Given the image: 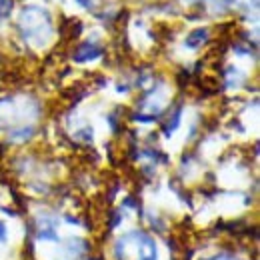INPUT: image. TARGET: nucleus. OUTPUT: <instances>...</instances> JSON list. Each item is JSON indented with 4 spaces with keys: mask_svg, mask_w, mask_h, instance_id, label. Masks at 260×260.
Segmentation results:
<instances>
[{
    "mask_svg": "<svg viewBox=\"0 0 260 260\" xmlns=\"http://www.w3.org/2000/svg\"><path fill=\"white\" fill-rule=\"evenodd\" d=\"M118 260H156V244L144 232H128L114 246Z\"/></svg>",
    "mask_w": 260,
    "mask_h": 260,
    "instance_id": "nucleus-1",
    "label": "nucleus"
},
{
    "mask_svg": "<svg viewBox=\"0 0 260 260\" xmlns=\"http://www.w3.org/2000/svg\"><path fill=\"white\" fill-rule=\"evenodd\" d=\"M18 28L22 30L24 38H36V40H44L50 34V14L44 8H36V6H26L20 14V24Z\"/></svg>",
    "mask_w": 260,
    "mask_h": 260,
    "instance_id": "nucleus-2",
    "label": "nucleus"
},
{
    "mask_svg": "<svg viewBox=\"0 0 260 260\" xmlns=\"http://www.w3.org/2000/svg\"><path fill=\"white\" fill-rule=\"evenodd\" d=\"M102 52H104V48H102L100 44H96V42H82V44H78V46L74 48L72 58H74L76 62H86V60L98 58Z\"/></svg>",
    "mask_w": 260,
    "mask_h": 260,
    "instance_id": "nucleus-3",
    "label": "nucleus"
},
{
    "mask_svg": "<svg viewBox=\"0 0 260 260\" xmlns=\"http://www.w3.org/2000/svg\"><path fill=\"white\" fill-rule=\"evenodd\" d=\"M80 32H82V24L76 18H68L60 24V34L64 40H76Z\"/></svg>",
    "mask_w": 260,
    "mask_h": 260,
    "instance_id": "nucleus-4",
    "label": "nucleus"
},
{
    "mask_svg": "<svg viewBox=\"0 0 260 260\" xmlns=\"http://www.w3.org/2000/svg\"><path fill=\"white\" fill-rule=\"evenodd\" d=\"M206 38H208V30L206 28H196V30H192V32L188 34L186 46L188 48H198L202 42H206Z\"/></svg>",
    "mask_w": 260,
    "mask_h": 260,
    "instance_id": "nucleus-5",
    "label": "nucleus"
},
{
    "mask_svg": "<svg viewBox=\"0 0 260 260\" xmlns=\"http://www.w3.org/2000/svg\"><path fill=\"white\" fill-rule=\"evenodd\" d=\"M180 114H182V108L180 106H176V110L172 112V116L168 118V122L164 124V134H168L170 136V132L178 126V122H180Z\"/></svg>",
    "mask_w": 260,
    "mask_h": 260,
    "instance_id": "nucleus-6",
    "label": "nucleus"
},
{
    "mask_svg": "<svg viewBox=\"0 0 260 260\" xmlns=\"http://www.w3.org/2000/svg\"><path fill=\"white\" fill-rule=\"evenodd\" d=\"M12 4H14L12 0H0V18H4L12 12Z\"/></svg>",
    "mask_w": 260,
    "mask_h": 260,
    "instance_id": "nucleus-7",
    "label": "nucleus"
},
{
    "mask_svg": "<svg viewBox=\"0 0 260 260\" xmlns=\"http://www.w3.org/2000/svg\"><path fill=\"white\" fill-rule=\"evenodd\" d=\"M80 6H84V8H96V4H98V0H76Z\"/></svg>",
    "mask_w": 260,
    "mask_h": 260,
    "instance_id": "nucleus-8",
    "label": "nucleus"
},
{
    "mask_svg": "<svg viewBox=\"0 0 260 260\" xmlns=\"http://www.w3.org/2000/svg\"><path fill=\"white\" fill-rule=\"evenodd\" d=\"M6 240V226H4V222H0V242H4Z\"/></svg>",
    "mask_w": 260,
    "mask_h": 260,
    "instance_id": "nucleus-9",
    "label": "nucleus"
},
{
    "mask_svg": "<svg viewBox=\"0 0 260 260\" xmlns=\"http://www.w3.org/2000/svg\"><path fill=\"white\" fill-rule=\"evenodd\" d=\"M210 260H234V258H230V256H224V254H220V256H214V258H210Z\"/></svg>",
    "mask_w": 260,
    "mask_h": 260,
    "instance_id": "nucleus-10",
    "label": "nucleus"
},
{
    "mask_svg": "<svg viewBox=\"0 0 260 260\" xmlns=\"http://www.w3.org/2000/svg\"><path fill=\"white\" fill-rule=\"evenodd\" d=\"M186 2H190V4H194V2H200V0H186Z\"/></svg>",
    "mask_w": 260,
    "mask_h": 260,
    "instance_id": "nucleus-11",
    "label": "nucleus"
}]
</instances>
